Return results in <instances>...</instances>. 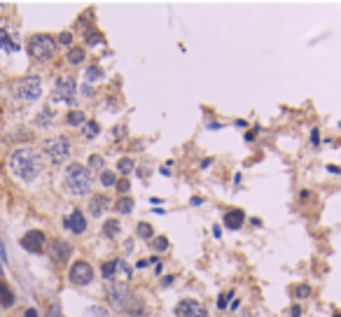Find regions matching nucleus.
I'll list each match as a JSON object with an SVG mask.
<instances>
[{"label": "nucleus", "mask_w": 341, "mask_h": 317, "mask_svg": "<svg viewBox=\"0 0 341 317\" xmlns=\"http://www.w3.org/2000/svg\"><path fill=\"white\" fill-rule=\"evenodd\" d=\"M7 166H10L12 175H17L19 180H35V177L42 173V161H40V154L31 147H17L7 158Z\"/></svg>", "instance_id": "1"}, {"label": "nucleus", "mask_w": 341, "mask_h": 317, "mask_svg": "<svg viewBox=\"0 0 341 317\" xmlns=\"http://www.w3.org/2000/svg\"><path fill=\"white\" fill-rule=\"evenodd\" d=\"M66 187L75 196H84L91 189V173L82 164H70L66 170Z\"/></svg>", "instance_id": "2"}, {"label": "nucleus", "mask_w": 341, "mask_h": 317, "mask_svg": "<svg viewBox=\"0 0 341 317\" xmlns=\"http://www.w3.org/2000/svg\"><path fill=\"white\" fill-rule=\"evenodd\" d=\"M56 49H59L56 40L47 33L31 35V40H28V51H31V56L38 61H50L52 56L56 54Z\"/></svg>", "instance_id": "3"}, {"label": "nucleus", "mask_w": 341, "mask_h": 317, "mask_svg": "<svg viewBox=\"0 0 341 317\" xmlns=\"http://www.w3.org/2000/svg\"><path fill=\"white\" fill-rule=\"evenodd\" d=\"M42 147H44V152H47V156L52 158V164L54 166L68 161V156H70V142H68V138H63V136L47 138Z\"/></svg>", "instance_id": "4"}, {"label": "nucleus", "mask_w": 341, "mask_h": 317, "mask_svg": "<svg viewBox=\"0 0 341 317\" xmlns=\"http://www.w3.org/2000/svg\"><path fill=\"white\" fill-rule=\"evenodd\" d=\"M17 93H19V98H23V100H38L42 96V80L35 75L23 77L21 82L17 84Z\"/></svg>", "instance_id": "5"}, {"label": "nucleus", "mask_w": 341, "mask_h": 317, "mask_svg": "<svg viewBox=\"0 0 341 317\" xmlns=\"http://www.w3.org/2000/svg\"><path fill=\"white\" fill-rule=\"evenodd\" d=\"M68 280H70L75 287H84V284H89L91 280H94V268H91V263H87V261H75V263L70 266Z\"/></svg>", "instance_id": "6"}, {"label": "nucleus", "mask_w": 341, "mask_h": 317, "mask_svg": "<svg viewBox=\"0 0 341 317\" xmlns=\"http://www.w3.org/2000/svg\"><path fill=\"white\" fill-rule=\"evenodd\" d=\"M75 91H77V84H75V80H70V77H61L59 82H56V89H54V98L59 100V103L75 105Z\"/></svg>", "instance_id": "7"}, {"label": "nucleus", "mask_w": 341, "mask_h": 317, "mask_svg": "<svg viewBox=\"0 0 341 317\" xmlns=\"http://www.w3.org/2000/svg\"><path fill=\"white\" fill-rule=\"evenodd\" d=\"M108 299H110L112 306H117L119 310H127L129 303H131V292H129L127 284L115 282L108 287Z\"/></svg>", "instance_id": "8"}, {"label": "nucleus", "mask_w": 341, "mask_h": 317, "mask_svg": "<svg viewBox=\"0 0 341 317\" xmlns=\"http://www.w3.org/2000/svg\"><path fill=\"white\" fill-rule=\"evenodd\" d=\"M176 317H208L206 308L194 299H182L176 306Z\"/></svg>", "instance_id": "9"}, {"label": "nucleus", "mask_w": 341, "mask_h": 317, "mask_svg": "<svg viewBox=\"0 0 341 317\" xmlns=\"http://www.w3.org/2000/svg\"><path fill=\"white\" fill-rule=\"evenodd\" d=\"M44 245V233L42 231H28L21 238V247L26 252H40Z\"/></svg>", "instance_id": "10"}, {"label": "nucleus", "mask_w": 341, "mask_h": 317, "mask_svg": "<svg viewBox=\"0 0 341 317\" xmlns=\"http://www.w3.org/2000/svg\"><path fill=\"white\" fill-rule=\"evenodd\" d=\"M63 224H66V229H70L72 233H84V231H87V219H84V215L80 213V210H72V213L63 219Z\"/></svg>", "instance_id": "11"}, {"label": "nucleus", "mask_w": 341, "mask_h": 317, "mask_svg": "<svg viewBox=\"0 0 341 317\" xmlns=\"http://www.w3.org/2000/svg\"><path fill=\"white\" fill-rule=\"evenodd\" d=\"M108 205H110V198L105 196V194H96V196L89 201V213H91V217H101V215L108 210Z\"/></svg>", "instance_id": "12"}, {"label": "nucleus", "mask_w": 341, "mask_h": 317, "mask_svg": "<svg viewBox=\"0 0 341 317\" xmlns=\"http://www.w3.org/2000/svg\"><path fill=\"white\" fill-rule=\"evenodd\" d=\"M243 222H246V213L243 210H227L225 213V226L227 229H231V231H236V229H241L243 226Z\"/></svg>", "instance_id": "13"}, {"label": "nucleus", "mask_w": 341, "mask_h": 317, "mask_svg": "<svg viewBox=\"0 0 341 317\" xmlns=\"http://www.w3.org/2000/svg\"><path fill=\"white\" fill-rule=\"evenodd\" d=\"M52 254L56 261H68V257L72 254V247L66 241H54L52 243Z\"/></svg>", "instance_id": "14"}, {"label": "nucleus", "mask_w": 341, "mask_h": 317, "mask_svg": "<svg viewBox=\"0 0 341 317\" xmlns=\"http://www.w3.org/2000/svg\"><path fill=\"white\" fill-rule=\"evenodd\" d=\"M0 49L19 51V44L10 38V31H7V28H0Z\"/></svg>", "instance_id": "15"}, {"label": "nucleus", "mask_w": 341, "mask_h": 317, "mask_svg": "<svg viewBox=\"0 0 341 317\" xmlns=\"http://www.w3.org/2000/svg\"><path fill=\"white\" fill-rule=\"evenodd\" d=\"M66 124L68 126H84L87 124V117H84L82 110H70L66 115Z\"/></svg>", "instance_id": "16"}, {"label": "nucleus", "mask_w": 341, "mask_h": 317, "mask_svg": "<svg viewBox=\"0 0 341 317\" xmlns=\"http://www.w3.org/2000/svg\"><path fill=\"white\" fill-rule=\"evenodd\" d=\"M131 210H133V198L121 196V198H117V201H115V213H119V215H129Z\"/></svg>", "instance_id": "17"}, {"label": "nucleus", "mask_w": 341, "mask_h": 317, "mask_svg": "<svg viewBox=\"0 0 341 317\" xmlns=\"http://www.w3.org/2000/svg\"><path fill=\"white\" fill-rule=\"evenodd\" d=\"M84 40H87V44H101L103 42V35H101V31L96 26H89L84 31Z\"/></svg>", "instance_id": "18"}, {"label": "nucleus", "mask_w": 341, "mask_h": 317, "mask_svg": "<svg viewBox=\"0 0 341 317\" xmlns=\"http://www.w3.org/2000/svg\"><path fill=\"white\" fill-rule=\"evenodd\" d=\"M82 61H84V49H82V47H70V49H68V63L80 66Z\"/></svg>", "instance_id": "19"}, {"label": "nucleus", "mask_w": 341, "mask_h": 317, "mask_svg": "<svg viewBox=\"0 0 341 317\" xmlns=\"http://www.w3.org/2000/svg\"><path fill=\"white\" fill-rule=\"evenodd\" d=\"M101 133V126L99 121H87V124L82 126V136L87 138V140H91V138H96Z\"/></svg>", "instance_id": "20"}, {"label": "nucleus", "mask_w": 341, "mask_h": 317, "mask_svg": "<svg viewBox=\"0 0 341 317\" xmlns=\"http://www.w3.org/2000/svg\"><path fill=\"white\" fill-rule=\"evenodd\" d=\"M0 303L3 306H12L14 303V294H12V289L7 284H0Z\"/></svg>", "instance_id": "21"}, {"label": "nucleus", "mask_w": 341, "mask_h": 317, "mask_svg": "<svg viewBox=\"0 0 341 317\" xmlns=\"http://www.w3.org/2000/svg\"><path fill=\"white\" fill-rule=\"evenodd\" d=\"M136 233L140 235V238H145V241H152V238H154V231H152V226H150L148 222H140V224L136 226Z\"/></svg>", "instance_id": "22"}, {"label": "nucleus", "mask_w": 341, "mask_h": 317, "mask_svg": "<svg viewBox=\"0 0 341 317\" xmlns=\"http://www.w3.org/2000/svg\"><path fill=\"white\" fill-rule=\"evenodd\" d=\"M133 168H136V164H133V158H129V156L119 158V164H117V170H119L121 175H129Z\"/></svg>", "instance_id": "23"}, {"label": "nucleus", "mask_w": 341, "mask_h": 317, "mask_svg": "<svg viewBox=\"0 0 341 317\" xmlns=\"http://www.w3.org/2000/svg\"><path fill=\"white\" fill-rule=\"evenodd\" d=\"M103 233L108 235V238H115V235L119 233V222H117V219H108L103 226Z\"/></svg>", "instance_id": "24"}, {"label": "nucleus", "mask_w": 341, "mask_h": 317, "mask_svg": "<svg viewBox=\"0 0 341 317\" xmlns=\"http://www.w3.org/2000/svg\"><path fill=\"white\" fill-rule=\"evenodd\" d=\"M115 271H117V261H103L101 263V273H103V278L110 280L112 275H115Z\"/></svg>", "instance_id": "25"}, {"label": "nucleus", "mask_w": 341, "mask_h": 317, "mask_svg": "<svg viewBox=\"0 0 341 317\" xmlns=\"http://www.w3.org/2000/svg\"><path fill=\"white\" fill-rule=\"evenodd\" d=\"M152 247L157 252L168 250V238H164V235H154V238H152Z\"/></svg>", "instance_id": "26"}, {"label": "nucleus", "mask_w": 341, "mask_h": 317, "mask_svg": "<svg viewBox=\"0 0 341 317\" xmlns=\"http://www.w3.org/2000/svg\"><path fill=\"white\" fill-rule=\"evenodd\" d=\"M292 294H295V299H308V296H311V287H308V284H297Z\"/></svg>", "instance_id": "27"}, {"label": "nucleus", "mask_w": 341, "mask_h": 317, "mask_svg": "<svg viewBox=\"0 0 341 317\" xmlns=\"http://www.w3.org/2000/svg\"><path fill=\"white\" fill-rule=\"evenodd\" d=\"M101 184H103V187H112V184H117L115 173H110V170H103V173H101Z\"/></svg>", "instance_id": "28"}, {"label": "nucleus", "mask_w": 341, "mask_h": 317, "mask_svg": "<svg viewBox=\"0 0 341 317\" xmlns=\"http://www.w3.org/2000/svg\"><path fill=\"white\" fill-rule=\"evenodd\" d=\"M89 168H91V170H103V156L91 154V156H89Z\"/></svg>", "instance_id": "29"}, {"label": "nucleus", "mask_w": 341, "mask_h": 317, "mask_svg": "<svg viewBox=\"0 0 341 317\" xmlns=\"http://www.w3.org/2000/svg\"><path fill=\"white\" fill-rule=\"evenodd\" d=\"M87 317H110V315H108V310L103 306H91L87 310Z\"/></svg>", "instance_id": "30"}, {"label": "nucleus", "mask_w": 341, "mask_h": 317, "mask_svg": "<svg viewBox=\"0 0 341 317\" xmlns=\"http://www.w3.org/2000/svg\"><path fill=\"white\" fill-rule=\"evenodd\" d=\"M231 299H234V292H225V294H220V296H217V308H220V310H225L227 303H229Z\"/></svg>", "instance_id": "31"}, {"label": "nucleus", "mask_w": 341, "mask_h": 317, "mask_svg": "<svg viewBox=\"0 0 341 317\" xmlns=\"http://www.w3.org/2000/svg\"><path fill=\"white\" fill-rule=\"evenodd\" d=\"M101 77H103V70H101L99 66L87 68V80H91V82H94V80H101Z\"/></svg>", "instance_id": "32"}, {"label": "nucleus", "mask_w": 341, "mask_h": 317, "mask_svg": "<svg viewBox=\"0 0 341 317\" xmlns=\"http://www.w3.org/2000/svg\"><path fill=\"white\" fill-rule=\"evenodd\" d=\"M50 119H52V112L44 108L42 115H38V119H35V121H38V126H50Z\"/></svg>", "instance_id": "33"}, {"label": "nucleus", "mask_w": 341, "mask_h": 317, "mask_svg": "<svg viewBox=\"0 0 341 317\" xmlns=\"http://www.w3.org/2000/svg\"><path fill=\"white\" fill-rule=\"evenodd\" d=\"M59 44H63V47H70V44H72V33H68V31H66V33H61L59 35Z\"/></svg>", "instance_id": "34"}, {"label": "nucleus", "mask_w": 341, "mask_h": 317, "mask_svg": "<svg viewBox=\"0 0 341 317\" xmlns=\"http://www.w3.org/2000/svg\"><path fill=\"white\" fill-rule=\"evenodd\" d=\"M129 187H131V182H129V180H119V182H117V192H119V194H127Z\"/></svg>", "instance_id": "35"}, {"label": "nucleus", "mask_w": 341, "mask_h": 317, "mask_svg": "<svg viewBox=\"0 0 341 317\" xmlns=\"http://www.w3.org/2000/svg\"><path fill=\"white\" fill-rule=\"evenodd\" d=\"M117 268H121V271H124V275H129V278L133 275V271H131V268H129L124 261H121V259H117Z\"/></svg>", "instance_id": "36"}, {"label": "nucleus", "mask_w": 341, "mask_h": 317, "mask_svg": "<svg viewBox=\"0 0 341 317\" xmlns=\"http://www.w3.org/2000/svg\"><path fill=\"white\" fill-rule=\"evenodd\" d=\"M47 317H63V315H61V308L59 306H52L50 310H47Z\"/></svg>", "instance_id": "37"}, {"label": "nucleus", "mask_w": 341, "mask_h": 317, "mask_svg": "<svg viewBox=\"0 0 341 317\" xmlns=\"http://www.w3.org/2000/svg\"><path fill=\"white\" fill-rule=\"evenodd\" d=\"M124 136V126H117V128H112V138H121Z\"/></svg>", "instance_id": "38"}, {"label": "nucleus", "mask_w": 341, "mask_h": 317, "mask_svg": "<svg viewBox=\"0 0 341 317\" xmlns=\"http://www.w3.org/2000/svg\"><path fill=\"white\" fill-rule=\"evenodd\" d=\"M0 261H7V252H5V245L0 243Z\"/></svg>", "instance_id": "39"}, {"label": "nucleus", "mask_w": 341, "mask_h": 317, "mask_svg": "<svg viewBox=\"0 0 341 317\" xmlns=\"http://www.w3.org/2000/svg\"><path fill=\"white\" fill-rule=\"evenodd\" d=\"M290 310H292V312H290V315H292V317H299V315H302V308H299V306L290 308Z\"/></svg>", "instance_id": "40"}, {"label": "nucleus", "mask_w": 341, "mask_h": 317, "mask_svg": "<svg viewBox=\"0 0 341 317\" xmlns=\"http://www.w3.org/2000/svg\"><path fill=\"white\" fill-rule=\"evenodd\" d=\"M23 317H38V310H33V308H28V310L23 312Z\"/></svg>", "instance_id": "41"}, {"label": "nucleus", "mask_w": 341, "mask_h": 317, "mask_svg": "<svg viewBox=\"0 0 341 317\" xmlns=\"http://www.w3.org/2000/svg\"><path fill=\"white\" fill-rule=\"evenodd\" d=\"M334 317H341V312H336V315H334Z\"/></svg>", "instance_id": "42"}, {"label": "nucleus", "mask_w": 341, "mask_h": 317, "mask_svg": "<svg viewBox=\"0 0 341 317\" xmlns=\"http://www.w3.org/2000/svg\"><path fill=\"white\" fill-rule=\"evenodd\" d=\"M0 278H3V268H0Z\"/></svg>", "instance_id": "43"}]
</instances>
